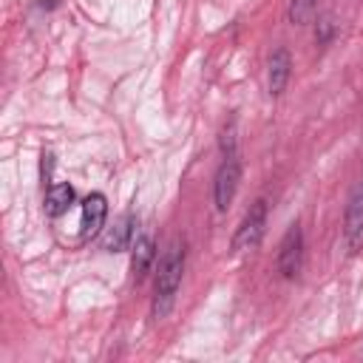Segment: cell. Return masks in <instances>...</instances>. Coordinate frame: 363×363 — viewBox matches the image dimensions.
Wrapping results in <instances>:
<instances>
[{
    "label": "cell",
    "instance_id": "obj_2",
    "mask_svg": "<svg viewBox=\"0 0 363 363\" xmlns=\"http://www.w3.org/2000/svg\"><path fill=\"white\" fill-rule=\"evenodd\" d=\"M264 227H267V201L258 199L252 201V207L247 210V216L241 218L235 235H233V252H250L261 244V235H264Z\"/></svg>",
    "mask_w": 363,
    "mask_h": 363
},
{
    "label": "cell",
    "instance_id": "obj_5",
    "mask_svg": "<svg viewBox=\"0 0 363 363\" xmlns=\"http://www.w3.org/2000/svg\"><path fill=\"white\" fill-rule=\"evenodd\" d=\"M343 238L349 252H357L363 247V179L354 184L349 204H346V218H343Z\"/></svg>",
    "mask_w": 363,
    "mask_h": 363
},
{
    "label": "cell",
    "instance_id": "obj_1",
    "mask_svg": "<svg viewBox=\"0 0 363 363\" xmlns=\"http://www.w3.org/2000/svg\"><path fill=\"white\" fill-rule=\"evenodd\" d=\"M182 272H184V250L179 244H173L162 261H159V272H156V289H153V318L162 320L176 301V292L182 286Z\"/></svg>",
    "mask_w": 363,
    "mask_h": 363
},
{
    "label": "cell",
    "instance_id": "obj_6",
    "mask_svg": "<svg viewBox=\"0 0 363 363\" xmlns=\"http://www.w3.org/2000/svg\"><path fill=\"white\" fill-rule=\"evenodd\" d=\"M105 216H108V201L102 193H91L85 201H82V238H94L102 224H105Z\"/></svg>",
    "mask_w": 363,
    "mask_h": 363
},
{
    "label": "cell",
    "instance_id": "obj_9",
    "mask_svg": "<svg viewBox=\"0 0 363 363\" xmlns=\"http://www.w3.org/2000/svg\"><path fill=\"white\" fill-rule=\"evenodd\" d=\"M71 204H74V187H71V184L57 182V184L48 187V193H45V213H48L51 218L62 216Z\"/></svg>",
    "mask_w": 363,
    "mask_h": 363
},
{
    "label": "cell",
    "instance_id": "obj_10",
    "mask_svg": "<svg viewBox=\"0 0 363 363\" xmlns=\"http://www.w3.org/2000/svg\"><path fill=\"white\" fill-rule=\"evenodd\" d=\"M153 255H156L153 241H150L147 235H142V238L136 241V247H133V261H130V267H133V275H136V278H145V272L150 269Z\"/></svg>",
    "mask_w": 363,
    "mask_h": 363
},
{
    "label": "cell",
    "instance_id": "obj_3",
    "mask_svg": "<svg viewBox=\"0 0 363 363\" xmlns=\"http://www.w3.org/2000/svg\"><path fill=\"white\" fill-rule=\"evenodd\" d=\"M303 267V233H301V224H289L286 235L281 238V247H278V272L284 278H295Z\"/></svg>",
    "mask_w": 363,
    "mask_h": 363
},
{
    "label": "cell",
    "instance_id": "obj_8",
    "mask_svg": "<svg viewBox=\"0 0 363 363\" xmlns=\"http://www.w3.org/2000/svg\"><path fill=\"white\" fill-rule=\"evenodd\" d=\"M289 68H292L289 51H286V48L272 51V57H269V94H272V96H278V94L286 88Z\"/></svg>",
    "mask_w": 363,
    "mask_h": 363
},
{
    "label": "cell",
    "instance_id": "obj_4",
    "mask_svg": "<svg viewBox=\"0 0 363 363\" xmlns=\"http://www.w3.org/2000/svg\"><path fill=\"white\" fill-rule=\"evenodd\" d=\"M238 182H241V162H238L235 153H230V156H224V162L216 173V184H213V199H216L218 210H227L233 204Z\"/></svg>",
    "mask_w": 363,
    "mask_h": 363
},
{
    "label": "cell",
    "instance_id": "obj_7",
    "mask_svg": "<svg viewBox=\"0 0 363 363\" xmlns=\"http://www.w3.org/2000/svg\"><path fill=\"white\" fill-rule=\"evenodd\" d=\"M133 227H136V218H133L130 213L122 216V218L108 230V235L102 238V247H105L108 252H122V250H128L130 241H133Z\"/></svg>",
    "mask_w": 363,
    "mask_h": 363
},
{
    "label": "cell",
    "instance_id": "obj_11",
    "mask_svg": "<svg viewBox=\"0 0 363 363\" xmlns=\"http://www.w3.org/2000/svg\"><path fill=\"white\" fill-rule=\"evenodd\" d=\"M315 0H292L289 3V20L292 23H298V26H303V23H309L312 17H315Z\"/></svg>",
    "mask_w": 363,
    "mask_h": 363
}]
</instances>
